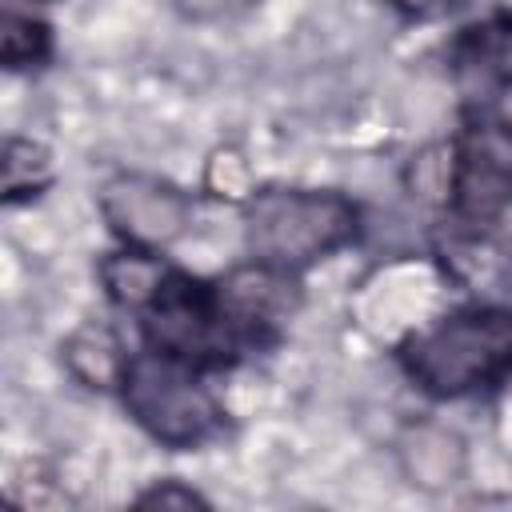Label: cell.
<instances>
[{
    "label": "cell",
    "instance_id": "obj_1",
    "mask_svg": "<svg viewBox=\"0 0 512 512\" xmlns=\"http://www.w3.org/2000/svg\"><path fill=\"white\" fill-rule=\"evenodd\" d=\"M404 364L412 380L432 396H464L488 388L512 372V312L476 308L448 316L404 352Z\"/></svg>",
    "mask_w": 512,
    "mask_h": 512
},
{
    "label": "cell",
    "instance_id": "obj_2",
    "mask_svg": "<svg viewBox=\"0 0 512 512\" xmlns=\"http://www.w3.org/2000/svg\"><path fill=\"white\" fill-rule=\"evenodd\" d=\"M356 232V208L336 192L268 188L248 204V244L272 268H300Z\"/></svg>",
    "mask_w": 512,
    "mask_h": 512
},
{
    "label": "cell",
    "instance_id": "obj_3",
    "mask_svg": "<svg viewBox=\"0 0 512 512\" xmlns=\"http://www.w3.org/2000/svg\"><path fill=\"white\" fill-rule=\"evenodd\" d=\"M120 388H124V404L140 420V428L152 432L168 448L200 444L216 428L220 412H216L212 396L168 352L132 356Z\"/></svg>",
    "mask_w": 512,
    "mask_h": 512
},
{
    "label": "cell",
    "instance_id": "obj_4",
    "mask_svg": "<svg viewBox=\"0 0 512 512\" xmlns=\"http://www.w3.org/2000/svg\"><path fill=\"white\" fill-rule=\"evenodd\" d=\"M148 340L176 360H220L228 352V312L220 296H208L200 284L168 272L156 300L144 308Z\"/></svg>",
    "mask_w": 512,
    "mask_h": 512
},
{
    "label": "cell",
    "instance_id": "obj_5",
    "mask_svg": "<svg viewBox=\"0 0 512 512\" xmlns=\"http://www.w3.org/2000/svg\"><path fill=\"white\" fill-rule=\"evenodd\" d=\"M452 204L464 220H496L512 204V124L472 120L452 152Z\"/></svg>",
    "mask_w": 512,
    "mask_h": 512
},
{
    "label": "cell",
    "instance_id": "obj_6",
    "mask_svg": "<svg viewBox=\"0 0 512 512\" xmlns=\"http://www.w3.org/2000/svg\"><path fill=\"white\" fill-rule=\"evenodd\" d=\"M100 208H104V220L112 224V232L140 244V248L172 244L192 220L188 196L176 192L172 184L152 180V176L108 180L100 192Z\"/></svg>",
    "mask_w": 512,
    "mask_h": 512
},
{
    "label": "cell",
    "instance_id": "obj_7",
    "mask_svg": "<svg viewBox=\"0 0 512 512\" xmlns=\"http://www.w3.org/2000/svg\"><path fill=\"white\" fill-rule=\"evenodd\" d=\"M220 308L228 312V320H240V324H276V320H288V312L296 308V288L292 280L284 276V268H272V264H256V268H236L224 284H220Z\"/></svg>",
    "mask_w": 512,
    "mask_h": 512
},
{
    "label": "cell",
    "instance_id": "obj_8",
    "mask_svg": "<svg viewBox=\"0 0 512 512\" xmlns=\"http://www.w3.org/2000/svg\"><path fill=\"white\" fill-rule=\"evenodd\" d=\"M400 468L424 492L452 488L460 480V472H464V444L448 428L416 424V428H408L400 436Z\"/></svg>",
    "mask_w": 512,
    "mask_h": 512
},
{
    "label": "cell",
    "instance_id": "obj_9",
    "mask_svg": "<svg viewBox=\"0 0 512 512\" xmlns=\"http://www.w3.org/2000/svg\"><path fill=\"white\" fill-rule=\"evenodd\" d=\"M64 360L68 368L92 384V388H112V384H124V372H128V356L120 352L116 336L108 328H80L68 344H64Z\"/></svg>",
    "mask_w": 512,
    "mask_h": 512
},
{
    "label": "cell",
    "instance_id": "obj_10",
    "mask_svg": "<svg viewBox=\"0 0 512 512\" xmlns=\"http://www.w3.org/2000/svg\"><path fill=\"white\" fill-rule=\"evenodd\" d=\"M100 276H104L112 300H120L128 308H148L156 300V292L164 288V280H168V272L152 256H140V252L108 256L100 264Z\"/></svg>",
    "mask_w": 512,
    "mask_h": 512
},
{
    "label": "cell",
    "instance_id": "obj_11",
    "mask_svg": "<svg viewBox=\"0 0 512 512\" xmlns=\"http://www.w3.org/2000/svg\"><path fill=\"white\" fill-rule=\"evenodd\" d=\"M464 64H472L480 76L512 80V24L472 28V36L464 40Z\"/></svg>",
    "mask_w": 512,
    "mask_h": 512
},
{
    "label": "cell",
    "instance_id": "obj_12",
    "mask_svg": "<svg viewBox=\"0 0 512 512\" xmlns=\"http://www.w3.org/2000/svg\"><path fill=\"white\" fill-rule=\"evenodd\" d=\"M0 56L8 68H24L48 56V28L32 16H4L0 20Z\"/></svg>",
    "mask_w": 512,
    "mask_h": 512
},
{
    "label": "cell",
    "instance_id": "obj_13",
    "mask_svg": "<svg viewBox=\"0 0 512 512\" xmlns=\"http://www.w3.org/2000/svg\"><path fill=\"white\" fill-rule=\"evenodd\" d=\"M48 180V152L32 140H8L4 152V188L8 196H28Z\"/></svg>",
    "mask_w": 512,
    "mask_h": 512
},
{
    "label": "cell",
    "instance_id": "obj_14",
    "mask_svg": "<svg viewBox=\"0 0 512 512\" xmlns=\"http://www.w3.org/2000/svg\"><path fill=\"white\" fill-rule=\"evenodd\" d=\"M248 164H244V156L240 152H232V148H224V152H216L212 160H208V188L216 192V196H228V200H240V196H248Z\"/></svg>",
    "mask_w": 512,
    "mask_h": 512
},
{
    "label": "cell",
    "instance_id": "obj_15",
    "mask_svg": "<svg viewBox=\"0 0 512 512\" xmlns=\"http://www.w3.org/2000/svg\"><path fill=\"white\" fill-rule=\"evenodd\" d=\"M440 148H428L416 164H412V192H420L424 200L436 196H452V156L440 160Z\"/></svg>",
    "mask_w": 512,
    "mask_h": 512
},
{
    "label": "cell",
    "instance_id": "obj_16",
    "mask_svg": "<svg viewBox=\"0 0 512 512\" xmlns=\"http://www.w3.org/2000/svg\"><path fill=\"white\" fill-rule=\"evenodd\" d=\"M136 504H144V508H204V496L168 480V484H156L152 492H144Z\"/></svg>",
    "mask_w": 512,
    "mask_h": 512
},
{
    "label": "cell",
    "instance_id": "obj_17",
    "mask_svg": "<svg viewBox=\"0 0 512 512\" xmlns=\"http://www.w3.org/2000/svg\"><path fill=\"white\" fill-rule=\"evenodd\" d=\"M188 20H228L244 12L252 0H172Z\"/></svg>",
    "mask_w": 512,
    "mask_h": 512
},
{
    "label": "cell",
    "instance_id": "obj_18",
    "mask_svg": "<svg viewBox=\"0 0 512 512\" xmlns=\"http://www.w3.org/2000/svg\"><path fill=\"white\" fill-rule=\"evenodd\" d=\"M396 8H404V12H416V16H424V12H432L440 0H392Z\"/></svg>",
    "mask_w": 512,
    "mask_h": 512
}]
</instances>
